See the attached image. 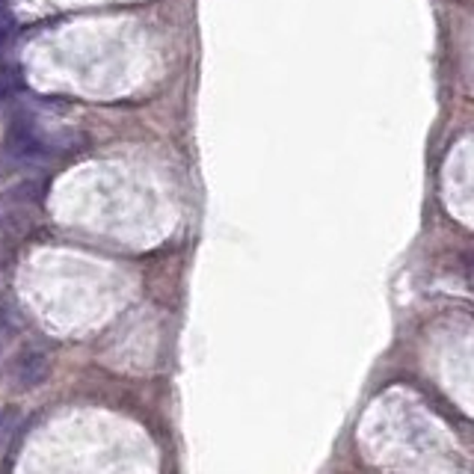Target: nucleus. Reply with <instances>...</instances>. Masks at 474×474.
<instances>
[{
  "label": "nucleus",
  "instance_id": "1",
  "mask_svg": "<svg viewBox=\"0 0 474 474\" xmlns=\"http://www.w3.org/2000/svg\"><path fill=\"white\" fill-rule=\"evenodd\" d=\"M4 155L13 160V164H30V160H39L48 155V143L42 139L33 116L18 113L9 118L6 137H4Z\"/></svg>",
  "mask_w": 474,
  "mask_h": 474
},
{
  "label": "nucleus",
  "instance_id": "2",
  "mask_svg": "<svg viewBox=\"0 0 474 474\" xmlns=\"http://www.w3.org/2000/svg\"><path fill=\"white\" fill-rule=\"evenodd\" d=\"M51 374V356L39 344H30L21 353H15V359L9 362V380L21 392H33Z\"/></svg>",
  "mask_w": 474,
  "mask_h": 474
},
{
  "label": "nucleus",
  "instance_id": "3",
  "mask_svg": "<svg viewBox=\"0 0 474 474\" xmlns=\"http://www.w3.org/2000/svg\"><path fill=\"white\" fill-rule=\"evenodd\" d=\"M33 220H30V213L24 208H18V204H4V211H0V237H6V241H21Z\"/></svg>",
  "mask_w": 474,
  "mask_h": 474
},
{
  "label": "nucleus",
  "instance_id": "4",
  "mask_svg": "<svg viewBox=\"0 0 474 474\" xmlns=\"http://www.w3.org/2000/svg\"><path fill=\"white\" fill-rule=\"evenodd\" d=\"M24 92V71L18 66H0V104L13 101Z\"/></svg>",
  "mask_w": 474,
  "mask_h": 474
},
{
  "label": "nucleus",
  "instance_id": "5",
  "mask_svg": "<svg viewBox=\"0 0 474 474\" xmlns=\"http://www.w3.org/2000/svg\"><path fill=\"white\" fill-rule=\"evenodd\" d=\"M18 422H21V415H18L15 406H0V450L9 445V439H13Z\"/></svg>",
  "mask_w": 474,
  "mask_h": 474
},
{
  "label": "nucleus",
  "instance_id": "6",
  "mask_svg": "<svg viewBox=\"0 0 474 474\" xmlns=\"http://www.w3.org/2000/svg\"><path fill=\"white\" fill-rule=\"evenodd\" d=\"M460 264H462V270H466L469 276H474V246H469V250L462 252Z\"/></svg>",
  "mask_w": 474,
  "mask_h": 474
},
{
  "label": "nucleus",
  "instance_id": "7",
  "mask_svg": "<svg viewBox=\"0 0 474 474\" xmlns=\"http://www.w3.org/2000/svg\"><path fill=\"white\" fill-rule=\"evenodd\" d=\"M4 347H6V344H4V341H0V353H4Z\"/></svg>",
  "mask_w": 474,
  "mask_h": 474
}]
</instances>
